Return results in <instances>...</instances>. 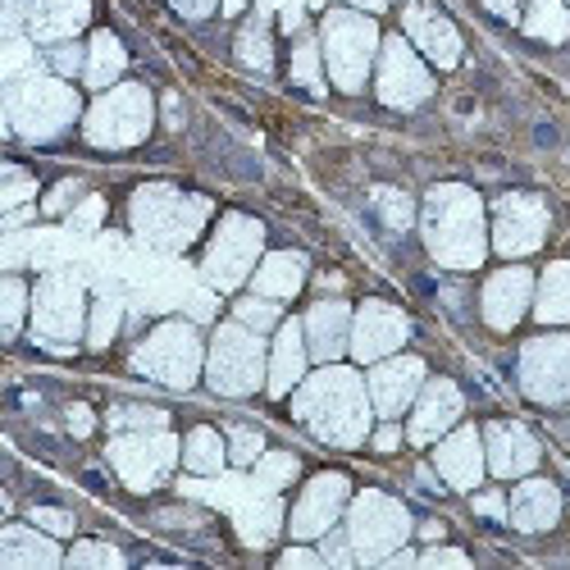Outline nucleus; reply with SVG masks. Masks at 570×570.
Instances as JSON below:
<instances>
[{"label": "nucleus", "instance_id": "nucleus-1", "mask_svg": "<svg viewBox=\"0 0 570 570\" xmlns=\"http://www.w3.org/2000/svg\"><path fill=\"white\" fill-rule=\"evenodd\" d=\"M293 415L328 448H361L370 439V384L352 365H320L293 389Z\"/></svg>", "mask_w": 570, "mask_h": 570}, {"label": "nucleus", "instance_id": "nucleus-2", "mask_svg": "<svg viewBox=\"0 0 570 570\" xmlns=\"http://www.w3.org/2000/svg\"><path fill=\"white\" fill-rule=\"evenodd\" d=\"M424 247L443 269H480L489 256V228H484V202L465 183H439L430 187L420 210Z\"/></svg>", "mask_w": 570, "mask_h": 570}, {"label": "nucleus", "instance_id": "nucleus-3", "mask_svg": "<svg viewBox=\"0 0 570 570\" xmlns=\"http://www.w3.org/2000/svg\"><path fill=\"white\" fill-rule=\"evenodd\" d=\"M210 197L197 193H178L174 183H147L132 193L128 219L141 243H151L160 252H187L202 237L206 219H210Z\"/></svg>", "mask_w": 570, "mask_h": 570}, {"label": "nucleus", "instance_id": "nucleus-4", "mask_svg": "<svg viewBox=\"0 0 570 570\" xmlns=\"http://www.w3.org/2000/svg\"><path fill=\"white\" fill-rule=\"evenodd\" d=\"M78 115L82 101L60 73H23L6 82V128L23 141H56Z\"/></svg>", "mask_w": 570, "mask_h": 570}, {"label": "nucleus", "instance_id": "nucleus-5", "mask_svg": "<svg viewBox=\"0 0 570 570\" xmlns=\"http://www.w3.org/2000/svg\"><path fill=\"white\" fill-rule=\"evenodd\" d=\"M206 379L219 397H252L256 389H265V379H269L265 334L247 328L243 320L219 324L206 347Z\"/></svg>", "mask_w": 570, "mask_h": 570}, {"label": "nucleus", "instance_id": "nucleus-6", "mask_svg": "<svg viewBox=\"0 0 570 570\" xmlns=\"http://www.w3.org/2000/svg\"><path fill=\"white\" fill-rule=\"evenodd\" d=\"M156 124V101L141 82H115L110 91H101L91 101L87 119H82V137L97 151H128L141 147Z\"/></svg>", "mask_w": 570, "mask_h": 570}, {"label": "nucleus", "instance_id": "nucleus-7", "mask_svg": "<svg viewBox=\"0 0 570 570\" xmlns=\"http://www.w3.org/2000/svg\"><path fill=\"white\" fill-rule=\"evenodd\" d=\"M379 46H384V37H379V23L370 14L334 10V14H324V23H320L324 69H328V82H334L338 91H361L365 87Z\"/></svg>", "mask_w": 570, "mask_h": 570}, {"label": "nucleus", "instance_id": "nucleus-8", "mask_svg": "<svg viewBox=\"0 0 570 570\" xmlns=\"http://www.w3.org/2000/svg\"><path fill=\"white\" fill-rule=\"evenodd\" d=\"M132 370L141 379H156V384H165V389H193L202 379V370H206V347H202L197 324H187V320L156 324L151 334L137 343Z\"/></svg>", "mask_w": 570, "mask_h": 570}, {"label": "nucleus", "instance_id": "nucleus-9", "mask_svg": "<svg viewBox=\"0 0 570 570\" xmlns=\"http://www.w3.org/2000/svg\"><path fill=\"white\" fill-rule=\"evenodd\" d=\"M87 315H91L87 293H82V283L69 278V274H46L32 288V338L46 352L69 356L82 338V328H87Z\"/></svg>", "mask_w": 570, "mask_h": 570}, {"label": "nucleus", "instance_id": "nucleus-10", "mask_svg": "<svg viewBox=\"0 0 570 570\" xmlns=\"http://www.w3.org/2000/svg\"><path fill=\"white\" fill-rule=\"evenodd\" d=\"M261 252H265V224L243 215V210H228L210 237V247H206L202 274L215 293H237L243 283H252Z\"/></svg>", "mask_w": 570, "mask_h": 570}, {"label": "nucleus", "instance_id": "nucleus-11", "mask_svg": "<svg viewBox=\"0 0 570 570\" xmlns=\"http://www.w3.org/2000/svg\"><path fill=\"white\" fill-rule=\"evenodd\" d=\"M347 534H352L356 561H384V557H393L411 539V511L397 498L379 493V489L352 493Z\"/></svg>", "mask_w": 570, "mask_h": 570}, {"label": "nucleus", "instance_id": "nucleus-12", "mask_svg": "<svg viewBox=\"0 0 570 570\" xmlns=\"http://www.w3.org/2000/svg\"><path fill=\"white\" fill-rule=\"evenodd\" d=\"M106 456L132 493H151L169 480V470L183 456V443L169 430H128V434H115Z\"/></svg>", "mask_w": 570, "mask_h": 570}, {"label": "nucleus", "instance_id": "nucleus-13", "mask_svg": "<svg viewBox=\"0 0 570 570\" xmlns=\"http://www.w3.org/2000/svg\"><path fill=\"white\" fill-rule=\"evenodd\" d=\"M374 91H379V101L393 110H415L434 97V73L406 37H384V46H379Z\"/></svg>", "mask_w": 570, "mask_h": 570}, {"label": "nucleus", "instance_id": "nucleus-14", "mask_svg": "<svg viewBox=\"0 0 570 570\" xmlns=\"http://www.w3.org/2000/svg\"><path fill=\"white\" fill-rule=\"evenodd\" d=\"M520 389L539 406H566L570 402V334H543L520 347L515 361Z\"/></svg>", "mask_w": 570, "mask_h": 570}, {"label": "nucleus", "instance_id": "nucleus-15", "mask_svg": "<svg viewBox=\"0 0 570 570\" xmlns=\"http://www.w3.org/2000/svg\"><path fill=\"white\" fill-rule=\"evenodd\" d=\"M548 237V206L534 193H507L493 206V252L507 261H525L543 247Z\"/></svg>", "mask_w": 570, "mask_h": 570}, {"label": "nucleus", "instance_id": "nucleus-16", "mask_svg": "<svg viewBox=\"0 0 570 570\" xmlns=\"http://www.w3.org/2000/svg\"><path fill=\"white\" fill-rule=\"evenodd\" d=\"M352 507V480L343 470H324L302 489V498L293 502L288 511V534L297 543H311V539H324L328 530L338 525V515Z\"/></svg>", "mask_w": 570, "mask_h": 570}, {"label": "nucleus", "instance_id": "nucleus-17", "mask_svg": "<svg viewBox=\"0 0 570 570\" xmlns=\"http://www.w3.org/2000/svg\"><path fill=\"white\" fill-rule=\"evenodd\" d=\"M406 338H411V320L402 315V306L379 302V297L356 306V315H352V356L361 365H374V361L402 352Z\"/></svg>", "mask_w": 570, "mask_h": 570}, {"label": "nucleus", "instance_id": "nucleus-18", "mask_svg": "<svg viewBox=\"0 0 570 570\" xmlns=\"http://www.w3.org/2000/svg\"><path fill=\"white\" fill-rule=\"evenodd\" d=\"M465 415V397L452 379H424L420 397L411 402V424H406V439L415 448H430L439 443L443 434H452Z\"/></svg>", "mask_w": 570, "mask_h": 570}, {"label": "nucleus", "instance_id": "nucleus-19", "mask_svg": "<svg viewBox=\"0 0 570 570\" xmlns=\"http://www.w3.org/2000/svg\"><path fill=\"white\" fill-rule=\"evenodd\" d=\"M370 402H374V415H384V420H397L402 411H411V402L420 397L424 389V361L420 356H384V361H374L370 365Z\"/></svg>", "mask_w": 570, "mask_h": 570}, {"label": "nucleus", "instance_id": "nucleus-20", "mask_svg": "<svg viewBox=\"0 0 570 570\" xmlns=\"http://www.w3.org/2000/svg\"><path fill=\"white\" fill-rule=\"evenodd\" d=\"M534 306V274L525 265H507L498 274H489L484 293H480V315L498 334H511V328L525 320V311Z\"/></svg>", "mask_w": 570, "mask_h": 570}, {"label": "nucleus", "instance_id": "nucleus-21", "mask_svg": "<svg viewBox=\"0 0 570 570\" xmlns=\"http://www.w3.org/2000/svg\"><path fill=\"white\" fill-rule=\"evenodd\" d=\"M484 456H489V474H498V480H525L543 461L539 439L515 420L484 424Z\"/></svg>", "mask_w": 570, "mask_h": 570}, {"label": "nucleus", "instance_id": "nucleus-22", "mask_svg": "<svg viewBox=\"0 0 570 570\" xmlns=\"http://www.w3.org/2000/svg\"><path fill=\"white\" fill-rule=\"evenodd\" d=\"M434 470L443 474L448 489H461V493H474L489 470V456H484V434L474 424H456L452 434L439 439V452H434Z\"/></svg>", "mask_w": 570, "mask_h": 570}, {"label": "nucleus", "instance_id": "nucleus-23", "mask_svg": "<svg viewBox=\"0 0 570 570\" xmlns=\"http://www.w3.org/2000/svg\"><path fill=\"white\" fill-rule=\"evenodd\" d=\"M402 28H406L411 46L430 65H439V69H456L461 65V32L443 10L420 6L415 0V6H406V14H402Z\"/></svg>", "mask_w": 570, "mask_h": 570}, {"label": "nucleus", "instance_id": "nucleus-24", "mask_svg": "<svg viewBox=\"0 0 570 570\" xmlns=\"http://www.w3.org/2000/svg\"><path fill=\"white\" fill-rule=\"evenodd\" d=\"M311 365V347H306V324L302 320H283L274 328V343H269V379H265V393L269 397H293V389L306 379Z\"/></svg>", "mask_w": 570, "mask_h": 570}, {"label": "nucleus", "instance_id": "nucleus-25", "mask_svg": "<svg viewBox=\"0 0 570 570\" xmlns=\"http://www.w3.org/2000/svg\"><path fill=\"white\" fill-rule=\"evenodd\" d=\"M352 306L347 302H334V297H324L306 311V347H311V361L320 365H334L343 352H352Z\"/></svg>", "mask_w": 570, "mask_h": 570}, {"label": "nucleus", "instance_id": "nucleus-26", "mask_svg": "<svg viewBox=\"0 0 570 570\" xmlns=\"http://www.w3.org/2000/svg\"><path fill=\"white\" fill-rule=\"evenodd\" d=\"M507 520L520 534H543L561 520V493L548 480H520V489L507 498Z\"/></svg>", "mask_w": 570, "mask_h": 570}, {"label": "nucleus", "instance_id": "nucleus-27", "mask_svg": "<svg viewBox=\"0 0 570 570\" xmlns=\"http://www.w3.org/2000/svg\"><path fill=\"white\" fill-rule=\"evenodd\" d=\"M69 557L60 552L56 534H37L28 525H6L0 530V570H56Z\"/></svg>", "mask_w": 570, "mask_h": 570}, {"label": "nucleus", "instance_id": "nucleus-28", "mask_svg": "<svg viewBox=\"0 0 570 570\" xmlns=\"http://www.w3.org/2000/svg\"><path fill=\"white\" fill-rule=\"evenodd\" d=\"M87 19H91V0H32L28 37L60 46V41H73L87 28Z\"/></svg>", "mask_w": 570, "mask_h": 570}, {"label": "nucleus", "instance_id": "nucleus-29", "mask_svg": "<svg viewBox=\"0 0 570 570\" xmlns=\"http://www.w3.org/2000/svg\"><path fill=\"white\" fill-rule=\"evenodd\" d=\"M311 278V261L306 252H269L261 256L256 274H252V293L274 297V302H293Z\"/></svg>", "mask_w": 570, "mask_h": 570}, {"label": "nucleus", "instance_id": "nucleus-30", "mask_svg": "<svg viewBox=\"0 0 570 570\" xmlns=\"http://www.w3.org/2000/svg\"><path fill=\"white\" fill-rule=\"evenodd\" d=\"M233 520H237V534H243L247 548H269L283 530V502L269 489L243 493L233 502Z\"/></svg>", "mask_w": 570, "mask_h": 570}, {"label": "nucleus", "instance_id": "nucleus-31", "mask_svg": "<svg viewBox=\"0 0 570 570\" xmlns=\"http://www.w3.org/2000/svg\"><path fill=\"white\" fill-rule=\"evenodd\" d=\"M534 320L570 324V261H552L534 283Z\"/></svg>", "mask_w": 570, "mask_h": 570}, {"label": "nucleus", "instance_id": "nucleus-32", "mask_svg": "<svg viewBox=\"0 0 570 570\" xmlns=\"http://www.w3.org/2000/svg\"><path fill=\"white\" fill-rule=\"evenodd\" d=\"M124 69H128V51H124V41H119L115 32H97V37H91V46H87V69H82L87 87L110 91V87L124 78Z\"/></svg>", "mask_w": 570, "mask_h": 570}, {"label": "nucleus", "instance_id": "nucleus-33", "mask_svg": "<svg viewBox=\"0 0 570 570\" xmlns=\"http://www.w3.org/2000/svg\"><path fill=\"white\" fill-rule=\"evenodd\" d=\"M183 465L193 470V474H202V480L219 474L228 465V443L219 439V430H210V424H197V430L183 439Z\"/></svg>", "mask_w": 570, "mask_h": 570}, {"label": "nucleus", "instance_id": "nucleus-34", "mask_svg": "<svg viewBox=\"0 0 570 570\" xmlns=\"http://www.w3.org/2000/svg\"><path fill=\"white\" fill-rule=\"evenodd\" d=\"M520 28H525L534 41L561 46V41H570V6L566 0H534L530 14L520 19Z\"/></svg>", "mask_w": 570, "mask_h": 570}, {"label": "nucleus", "instance_id": "nucleus-35", "mask_svg": "<svg viewBox=\"0 0 570 570\" xmlns=\"http://www.w3.org/2000/svg\"><path fill=\"white\" fill-rule=\"evenodd\" d=\"M23 315H32V293H28L23 278L10 274L6 283H0V338L14 343L19 328H23Z\"/></svg>", "mask_w": 570, "mask_h": 570}, {"label": "nucleus", "instance_id": "nucleus-36", "mask_svg": "<svg viewBox=\"0 0 570 570\" xmlns=\"http://www.w3.org/2000/svg\"><path fill=\"white\" fill-rule=\"evenodd\" d=\"M237 60L256 73H269L274 69V41H269V28L265 19H252L243 32H237Z\"/></svg>", "mask_w": 570, "mask_h": 570}, {"label": "nucleus", "instance_id": "nucleus-37", "mask_svg": "<svg viewBox=\"0 0 570 570\" xmlns=\"http://www.w3.org/2000/svg\"><path fill=\"white\" fill-rule=\"evenodd\" d=\"M106 424L115 434H128V430H169V411L141 406V402H124V406H110Z\"/></svg>", "mask_w": 570, "mask_h": 570}, {"label": "nucleus", "instance_id": "nucleus-38", "mask_svg": "<svg viewBox=\"0 0 570 570\" xmlns=\"http://www.w3.org/2000/svg\"><path fill=\"white\" fill-rule=\"evenodd\" d=\"M256 470V489H269V493H278V489H288L293 480H297V470H302V461L293 456V452H261V461L252 465Z\"/></svg>", "mask_w": 570, "mask_h": 570}, {"label": "nucleus", "instance_id": "nucleus-39", "mask_svg": "<svg viewBox=\"0 0 570 570\" xmlns=\"http://www.w3.org/2000/svg\"><path fill=\"white\" fill-rule=\"evenodd\" d=\"M370 206H374V215L384 219L393 233H406V228H411V219H415L411 197H406V193H397V187H374V193H370Z\"/></svg>", "mask_w": 570, "mask_h": 570}, {"label": "nucleus", "instance_id": "nucleus-40", "mask_svg": "<svg viewBox=\"0 0 570 570\" xmlns=\"http://www.w3.org/2000/svg\"><path fill=\"white\" fill-rule=\"evenodd\" d=\"M119 320H124V306L101 297V302H91V315H87V347H110L115 334H119Z\"/></svg>", "mask_w": 570, "mask_h": 570}, {"label": "nucleus", "instance_id": "nucleus-41", "mask_svg": "<svg viewBox=\"0 0 570 570\" xmlns=\"http://www.w3.org/2000/svg\"><path fill=\"white\" fill-rule=\"evenodd\" d=\"M233 320H243L247 328H256V334H274V328L283 324V311H278V302H274V297L252 293V297H243V302L233 306Z\"/></svg>", "mask_w": 570, "mask_h": 570}, {"label": "nucleus", "instance_id": "nucleus-42", "mask_svg": "<svg viewBox=\"0 0 570 570\" xmlns=\"http://www.w3.org/2000/svg\"><path fill=\"white\" fill-rule=\"evenodd\" d=\"M320 60H324V51H320V41H311V37H302L297 41V51H293V78L306 87V91H324V78H320Z\"/></svg>", "mask_w": 570, "mask_h": 570}, {"label": "nucleus", "instance_id": "nucleus-43", "mask_svg": "<svg viewBox=\"0 0 570 570\" xmlns=\"http://www.w3.org/2000/svg\"><path fill=\"white\" fill-rule=\"evenodd\" d=\"M69 566L73 570H124V552L110 543H78L69 552Z\"/></svg>", "mask_w": 570, "mask_h": 570}, {"label": "nucleus", "instance_id": "nucleus-44", "mask_svg": "<svg viewBox=\"0 0 570 570\" xmlns=\"http://www.w3.org/2000/svg\"><path fill=\"white\" fill-rule=\"evenodd\" d=\"M32 197H37V178L23 174L19 165H6V187H0V206H6V210H19V206H28Z\"/></svg>", "mask_w": 570, "mask_h": 570}, {"label": "nucleus", "instance_id": "nucleus-45", "mask_svg": "<svg viewBox=\"0 0 570 570\" xmlns=\"http://www.w3.org/2000/svg\"><path fill=\"white\" fill-rule=\"evenodd\" d=\"M261 452H265V434H256V430H228V461L233 465H256L261 461Z\"/></svg>", "mask_w": 570, "mask_h": 570}, {"label": "nucleus", "instance_id": "nucleus-46", "mask_svg": "<svg viewBox=\"0 0 570 570\" xmlns=\"http://www.w3.org/2000/svg\"><path fill=\"white\" fill-rule=\"evenodd\" d=\"M78 202H82V183L65 178V183H56V187H51V193H46L41 210H46V215H69V210H73Z\"/></svg>", "mask_w": 570, "mask_h": 570}, {"label": "nucleus", "instance_id": "nucleus-47", "mask_svg": "<svg viewBox=\"0 0 570 570\" xmlns=\"http://www.w3.org/2000/svg\"><path fill=\"white\" fill-rule=\"evenodd\" d=\"M51 69L60 78H73V73L87 69V51H82L78 41H60V46H51Z\"/></svg>", "mask_w": 570, "mask_h": 570}, {"label": "nucleus", "instance_id": "nucleus-48", "mask_svg": "<svg viewBox=\"0 0 570 570\" xmlns=\"http://www.w3.org/2000/svg\"><path fill=\"white\" fill-rule=\"evenodd\" d=\"M320 552H324L328 566H356V548H352V534L347 530H328Z\"/></svg>", "mask_w": 570, "mask_h": 570}, {"label": "nucleus", "instance_id": "nucleus-49", "mask_svg": "<svg viewBox=\"0 0 570 570\" xmlns=\"http://www.w3.org/2000/svg\"><path fill=\"white\" fill-rule=\"evenodd\" d=\"M101 219H106V202H101V197H82V202L69 210V228H73V233H91Z\"/></svg>", "mask_w": 570, "mask_h": 570}, {"label": "nucleus", "instance_id": "nucleus-50", "mask_svg": "<svg viewBox=\"0 0 570 570\" xmlns=\"http://www.w3.org/2000/svg\"><path fill=\"white\" fill-rule=\"evenodd\" d=\"M32 525L60 539V534H73V515L60 511V507H32Z\"/></svg>", "mask_w": 570, "mask_h": 570}, {"label": "nucleus", "instance_id": "nucleus-51", "mask_svg": "<svg viewBox=\"0 0 570 570\" xmlns=\"http://www.w3.org/2000/svg\"><path fill=\"white\" fill-rule=\"evenodd\" d=\"M28 56H32V46L23 37H6V78H23Z\"/></svg>", "mask_w": 570, "mask_h": 570}, {"label": "nucleus", "instance_id": "nucleus-52", "mask_svg": "<svg viewBox=\"0 0 570 570\" xmlns=\"http://www.w3.org/2000/svg\"><path fill=\"white\" fill-rule=\"evenodd\" d=\"M278 566L283 570H315V566H328V561H324V552H311V548L297 543V548H288V552L278 557Z\"/></svg>", "mask_w": 570, "mask_h": 570}, {"label": "nucleus", "instance_id": "nucleus-53", "mask_svg": "<svg viewBox=\"0 0 570 570\" xmlns=\"http://www.w3.org/2000/svg\"><path fill=\"white\" fill-rule=\"evenodd\" d=\"M91 430H97V411H91L87 402H73V406H69V434H73V439H87Z\"/></svg>", "mask_w": 570, "mask_h": 570}, {"label": "nucleus", "instance_id": "nucleus-54", "mask_svg": "<svg viewBox=\"0 0 570 570\" xmlns=\"http://www.w3.org/2000/svg\"><path fill=\"white\" fill-rule=\"evenodd\" d=\"M415 566H452V570H465L470 566V557L465 552H456V548H430Z\"/></svg>", "mask_w": 570, "mask_h": 570}, {"label": "nucleus", "instance_id": "nucleus-55", "mask_svg": "<svg viewBox=\"0 0 570 570\" xmlns=\"http://www.w3.org/2000/svg\"><path fill=\"white\" fill-rule=\"evenodd\" d=\"M474 511L489 515V520H507V498L502 493H480L474 498Z\"/></svg>", "mask_w": 570, "mask_h": 570}, {"label": "nucleus", "instance_id": "nucleus-56", "mask_svg": "<svg viewBox=\"0 0 570 570\" xmlns=\"http://www.w3.org/2000/svg\"><path fill=\"white\" fill-rule=\"evenodd\" d=\"M169 6H174L178 14H187V19H206L215 6H224V0H169Z\"/></svg>", "mask_w": 570, "mask_h": 570}, {"label": "nucleus", "instance_id": "nucleus-57", "mask_svg": "<svg viewBox=\"0 0 570 570\" xmlns=\"http://www.w3.org/2000/svg\"><path fill=\"white\" fill-rule=\"evenodd\" d=\"M484 10H493L498 19H507V23H520V0H480Z\"/></svg>", "mask_w": 570, "mask_h": 570}, {"label": "nucleus", "instance_id": "nucleus-58", "mask_svg": "<svg viewBox=\"0 0 570 570\" xmlns=\"http://www.w3.org/2000/svg\"><path fill=\"white\" fill-rule=\"evenodd\" d=\"M397 443H402V430H397V424H384V430L374 434V448H379V452H393Z\"/></svg>", "mask_w": 570, "mask_h": 570}, {"label": "nucleus", "instance_id": "nucleus-59", "mask_svg": "<svg viewBox=\"0 0 570 570\" xmlns=\"http://www.w3.org/2000/svg\"><path fill=\"white\" fill-rule=\"evenodd\" d=\"M347 6H356V10H365V14H384L389 0H347Z\"/></svg>", "mask_w": 570, "mask_h": 570}, {"label": "nucleus", "instance_id": "nucleus-60", "mask_svg": "<svg viewBox=\"0 0 570 570\" xmlns=\"http://www.w3.org/2000/svg\"><path fill=\"white\" fill-rule=\"evenodd\" d=\"M28 215H32V210H23V206H19V210H10V215H6V228H19V224H28Z\"/></svg>", "mask_w": 570, "mask_h": 570}, {"label": "nucleus", "instance_id": "nucleus-61", "mask_svg": "<svg viewBox=\"0 0 570 570\" xmlns=\"http://www.w3.org/2000/svg\"><path fill=\"white\" fill-rule=\"evenodd\" d=\"M420 534H424V539H430V543H439V539H443V525H439V520H430V525H424Z\"/></svg>", "mask_w": 570, "mask_h": 570}, {"label": "nucleus", "instance_id": "nucleus-62", "mask_svg": "<svg viewBox=\"0 0 570 570\" xmlns=\"http://www.w3.org/2000/svg\"><path fill=\"white\" fill-rule=\"evenodd\" d=\"M247 0H224V14H243Z\"/></svg>", "mask_w": 570, "mask_h": 570}, {"label": "nucleus", "instance_id": "nucleus-63", "mask_svg": "<svg viewBox=\"0 0 570 570\" xmlns=\"http://www.w3.org/2000/svg\"><path fill=\"white\" fill-rule=\"evenodd\" d=\"M566 6H570V0H566Z\"/></svg>", "mask_w": 570, "mask_h": 570}]
</instances>
